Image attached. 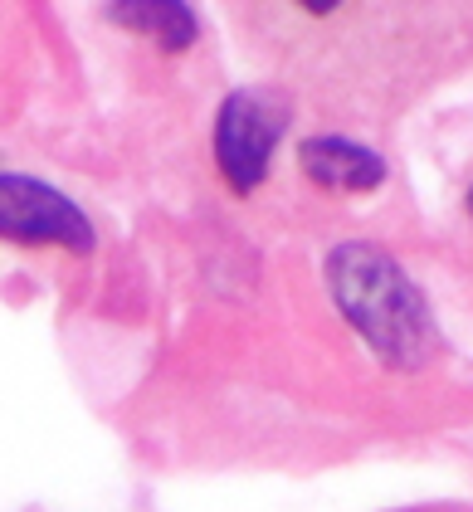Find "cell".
Listing matches in <instances>:
<instances>
[{
	"label": "cell",
	"mask_w": 473,
	"mask_h": 512,
	"mask_svg": "<svg viewBox=\"0 0 473 512\" xmlns=\"http://www.w3.org/2000/svg\"><path fill=\"white\" fill-rule=\"evenodd\" d=\"M230 25L278 98L332 127H391L473 64V0H244Z\"/></svg>",
	"instance_id": "cell-1"
},
{
	"label": "cell",
	"mask_w": 473,
	"mask_h": 512,
	"mask_svg": "<svg viewBox=\"0 0 473 512\" xmlns=\"http://www.w3.org/2000/svg\"><path fill=\"white\" fill-rule=\"evenodd\" d=\"M332 288L342 298V313L366 332V342L386 361L415 366L430 347V322L420 308V293L405 283L386 254L352 244L332 259Z\"/></svg>",
	"instance_id": "cell-2"
},
{
	"label": "cell",
	"mask_w": 473,
	"mask_h": 512,
	"mask_svg": "<svg viewBox=\"0 0 473 512\" xmlns=\"http://www.w3.org/2000/svg\"><path fill=\"white\" fill-rule=\"evenodd\" d=\"M288 118H293V108L278 98L274 88H239V93H230L220 103L215 161H220V176L230 181V191L249 196L254 186H264Z\"/></svg>",
	"instance_id": "cell-3"
},
{
	"label": "cell",
	"mask_w": 473,
	"mask_h": 512,
	"mask_svg": "<svg viewBox=\"0 0 473 512\" xmlns=\"http://www.w3.org/2000/svg\"><path fill=\"white\" fill-rule=\"evenodd\" d=\"M0 239L25 244V249H93V225L74 200L35 176H10L0 171Z\"/></svg>",
	"instance_id": "cell-4"
},
{
	"label": "cell",
	"mask_w": 473,
	"mask_h": 512,
	"mask_svg": "<svg viewBox=\"0 0 473 512\" xmlns=\"http://www.w3.org/2000/svg\"><path fill=\"white\" fill-rule=\"evenodd\" d=\"M298 166H303V176L313 181L317 191H327V196H361V191H376L386 181L381 152L361 147L352 137H337V132L303 137Z\"/></svg>",
	"instance_id": "cell-5"
},
{
	"label": "cell",
	"mask_w": 473,
	"mask_h": 512,
	"mask_svg": "<svg viewBox=\"0 0 473 512\" xmlns=\"http://www.w3.org/2000/svg\"><path fill=\"white\" fill-rule=\"evenodd\" d=\"M395 512H473V503H415V508H395Z\"/></svg>",
	"instance_id": "cell-6"
},
{
	"label": "cell",
	"mask_w": 473,
	"mask_h": 512,
	"mask_svg": "<svg viewBox=\"0 0 473 512\" xmlns=\"http://www.w3.org/2000/svg\"><path fill=\"white\" fill-rule=\"evenodd\" d=\"M469 215H473V186H469Z\"/></svg>",
	"instance_id": "cell-7"
}]
</instances>
